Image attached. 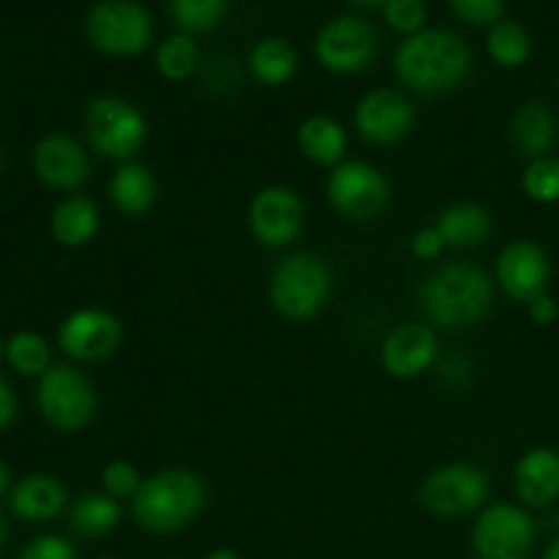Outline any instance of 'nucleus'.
<instances>
[{
    "instance_id": "obj_32",
    "label": "nucleus",
    "mask_w": 559,
    "mask_h": 559,
    "mask_svg": "<svg viewBox=\"0 0 559 559\" xmlns=\"http://www.w3.org/2000/svg\"><path fill=\"white\" fill-rule=\"evenodd\" d=\"M380 11L385 14L388 25L407 33V36L426 31L424 25L426 16H429V9L420 0H388V3H380Z\"/></svg>"
},
{
    "instance_id": "obj_34",
    "label": "nucleus",
    "mask_w": 559,
    "mask_h": 559,
    "mask_svg": "<svg viewBox=\"0 0 559 559\" xmlns=\"http://www.w3.org/2000/svg\"><path fill=\"white\" fill-rule=\"evenodd\" d=\"M451 11L467 25H497L506 20V3L500 0H453Z\"/></svg>"
},
{
    "instance_id": "obj_28",
    "label": "nucleus",
    "mask_w": 559,
    "mask_h": 559,
    "mask_svg": "<svg viewBox=\"0 0 559 559\" xmlns=\"http://www.w3.org/2000/svg\"><path fill=\"white\" fill-rule=\"evenodd\" d=\"M200 66V47L189 33H175V36L164 38L156 49V69L164 80H189Z\"/></svg>"
},
{
    "instance_id": "obj_30",
    "label": "nucleus",
    "mask_w": 559,
    "mask_h": 559,
    "mask_svg": "<svg viewBox=\"0 0 559 559\" xmlns=\"http://www.w3.org/2000/svg\"><path fill=\"white\" fill-rule=\"evenodd\" d=\"M9 364L20 374H44L49 369V344L31 331H20L5 344Z\"/></svg>"
},
{
    "instance_id": "obj_5",
    "label": "nucleus",
    "mask_w": 559,
    "mask_h": 559,
    "mask_svg": "<svg viewBox=\"0 0 559 559\" xmlns=\"http://www.w3.org/2000/svg\"><path fill=\"white\" fill-rule=\"evenodd\" d=\"M85 134L102 156L115 162H131L145 145V115L120 96H98L87 104Z\"/></svg>"
},
{
    "instance_id": "obj_35",
    "label": "nucleus",
    "mask_w": 559,
    "mask_h": 559,
    "mask_svg": "<svg viewBox=\"0 0 559 559\" xmlns=\"http://www.w3.org/2000/svg\"><path fill=\"white\" fill-rule=\"evenodd\" d=\"M20 559H76V551L60 535H41L22 549Z\"/></svg>"
},
{
    "instance_id": "obj_12",
    "label": "nucleus",
    "mask_w": 559,
    "mask_h": 559,
    "mask_svg": "<svg viewBox=\"0 0 559 559\" xmlns=\"http://www.w3.org/2000/svg\"><path fill=\"white\" fill-rule=\"evenodd\" d=\"M249 227L267 249L289 246L304 229V202L287 186H267L251 200Z\"/></svg>"
},
{
    "instance_id": "obj_21",
    "label": "nucleus",
    "mask_w": 559,
    "mask_h": 559,
    "mask_svg": "<svg viewBox=\"0 0 559 559\" xmlns=\"http://www.w3.org/2000/svg\"><path fill=\"white\" fill-rule=\"evenodd\" d=\"M298 147L309 162L338 167L347 153V131L328 115H311L298 129Z\"/></svg>"
},
{
    "instance_id": "obj_26",
    "label": "nucleus",
    "mask_w": 559,
    "mask_h": 559,
    "mask_svg": "<svg viewBox=\"0 0 559 559\" xmlns=\"http://www.w3.org/2000/svg\"><path fill=\"white\" fill-rule=\"evenodd\" d=\"M120 502L109 495H85L71 506V530L82 538H102L120 524Z\"/></svg>"
},
{
    "instance_id": "obj_41",
    "label": "nucleus",
    "mask_w": 559,
    "mask_h": 559,
    "mask_svg": "<svg viewBox=\"0 0 559 559\" xmlns=\"http://www.w3.org/2000/svg\"><path fill=\"white\" fill-rule=\"evenodd\" d=\"M205 559H240V555L233 549H216V551H211Z\"/></svg>"
},
{
    "instance_id": "obj_10",
    "label": "nucleus",
    "mask_w": 559,
    "mask_h": 559,
    "mask_svg": "<svg viewBox=\"0 0 559 559\" xmlns=\"http://www.w3.org/2000/svg\"><path fill=\"white\" fill-rule=\"evenodd\" d=\"M486 497H489V475L467 462L435 469L420 486L424 508L442 519L467 516V513L484 508Z\"/></svg>"
},
{
    "instance_id": "obj_45",
    "label": "nucleus",
    "mask_w": 559,
    "mask_h": 559,
    "mask_svg": "<svg viewBox=\"0 0 559 559\" xmlns=\"http://www.w3.org/2000/svg\"><path fill=\"white\" fill-rule=\"evenodd\" d=\"M0 167H3V153H0Z\"/></svg>"
},
{
    "instance_id": "obj_13",
    "label": "nucleus",
    "mask_w": 559,
    "mask_h": 559,
    "mask_svg": "<svg viewBox=\"0 0 559 559\" xmlns=\"http://www.w3.org/2000/svg\"><path fill=\"white\" fill-rule=\"evenodd\" d=\"M551 276L549 254L535 240H513L497 257V284L513 300L530 304L546 293Z\"/></svg>"
},
{
    "instance_id": "obj_22",
    "label": "nucleus",
    "mask_w": 559,
    "mask_h": 559,
    "mask_svg": "<svg viewBox=\"0 0 559 559\" xmlns=\"http://www.w3.org/2000/svg\"><path fill=\"white\" fill-rule=\"evenodd\" d=\"M109 197L120 213L142 216L156 202V178L145 164L126 162L115 169L112 180H109Z\"/></svg>"
},
{
    "instance_id": "obj_37",
    "label": "nucleus",
    "mask_w": 559,
    "mask_h": 559,
    "mask_svg": "<svg viewBox=\"0 0 559 559\" xmlns=\"http://www.w3.org/2000/svg\"><path fill=\"white\" fill-rule=\"evenodd\" d=\"M530 309V317H533V322H538V325H555L559 320V304L555 298H551L549 293L538 295V298H533L527 304Z\"/></svg>"
},
{
    "instance_id": "obj_7",
    "label": "nucleus",
    "mask_w": 559,
    "mask_h": 559,
    "mask_svg": "<svg viewBox=\"0 0 559 559\" xmlns=\"http://www.w3.org/2000/svg\"><path fill=\"white\" fill-rule=\"evenodd\" d=\"M380 49L377 27L360 14H338L320 27L314 55L333 74H355L374 60Z\"/></svg>"
},
{
    "instance_id": "obj_39",
    "label": "nucleus",
    "mask_w": 559,
    "mask_h": 559,
    "mask_svg": "<svg viewBox=\"0 0 559 559\" xmlns=\"http://www.w3.org/2000/svg\"><path fill=\"white\" fill-rule=\"evenodd\" d=\"M469 371H473V366H469L464 358H451L442 364V377L456 382V385H462L464 380H469Z\"/></svg>"
},
{
    "instance_id": "obj_24",
    "label": "nucleus",
    "mask_w": 559,
    "mask_h": 559,
    "mask_svg": "<svg viewBox=\"0 0 559 559\" xmlns=\"http://www.w3.org/2000/svg\"><path fill=\"white\" fill-rule=\"evenodd\" d=\"M98 229V207L87 197H69L52 213V235L63 246H85Z\"/></svg>"
},
{
    "instance_id": "obj_38",
    "label": "nucleus",
    "mask_w": 559,
    "mask_h": 559,
    "mask_svg": "<svg viewBox=\"0 0 559 559\" xmlns=\"http://www.w3.org/2000/svg\"><path fill=\"white\" fill-rule=\"evenodd\" d=\"M14 415H16V396H14V391H11V388H9V382L0 380V429L11 426Z\"/></svg>"
},
{
    "instance_id": "obj_23",
    "label": "nucleus",
    "mask_w": 559,
    "mask_h": 559,
    "mask_svg": "<svg viewBox=\"0 0 559 559\" xmlns=\"http://www.w3.org/2000/svg\"><path fill=\"white\" fill-rule=\"evenodd\" d=\"M437 229L445 238V246L473 249V246L486 243V238L491 235V213L475 202H459L440 213Z\"/></svg>"
},
{
    "instance_id": "obj_4",
    "label": "nucleus",
    "mask_w": 559,
    "mask_h": 559,
    "mask_svg": "<svg viewBox=\"0 0 559 559\" xmlns=\"http://www.w3.org/2000/svg\"><path fill=\"white\" fill-rule=\"evenodd\" d=\"M333 276L325 260L309 251L284 257L271 273L267 293L276 311L289 320H311L331 298Z\"/></svg>"
},
{
    "instance_id": "obj_16",
    "label": "nucleus",
    "mask_w": 559,
    "mask_h": 559,
    "mask_svg": "<svg viewBox=\"0 0 559 559\" xmlns=\"http://www.w3.org/2000/svg\"><path fill=\"white\" fill-rule=\"evenodd\" d=\"M437 349H440V342L429 325L404 322V325L393 328L382 342V369L396 380H413L431 369V364L437 360Z\"/></svg>"
},
{
    "instance_id": "obj_11",
    "label": "nucleus",
    "mask_w": 559,
    "mask_h": 559,
    "mask_svg": "<svg viewBox=\"0 0 559 559\" xmlns=\"http://www.w3.org/2000/svg\"><path fill=\"white\" fill-rule=\"evenodd\" d=\"M328 200L355 222L380 216L391 202V183L377 167L366 162H342L328 178Z\"/></svg>"
},
{
    "instance_id": "obj_29",
    "label": "nucleus",
    "mask_w": 559,
    "mask_h": 559,
    "mask_svg": "<svg viewBox=\"0 0 559 559\" xmlns=\"http://www.w3.org/2000/svg\"><path fill=\"white\" fill-rule=\"evenodd\" d=\"M167 11L186 33H205L222 25L229 5L224 0H173Z\"/></svg>"
},
{
    "instance_id": "obj_18",
    "label": "nucleus",
    "mask_w": 559,
    "mask_h": 559,
    "mask_svg": "<svg viewBox=\"0 0 559 559\" xmlns=\"http://www.w3.org/2000/svg\"><path fill=\"white\" fill-rule=\"evenodd\" d=\"M513 489L527 508H549L559 500V453L533 448L524 453L513 473Z\"/></svg>"
},
{
    "instance_id": "obj_33",
    "label": "nucleus",
    "mask_w": 559,
    "mask_h": 559,
    "mask_svg": "<svg viewBox=\"0 0 559 559\" xmlns=\"http://www.w3.org/2000/svg\"><path fill=\"white\" fill-rule=\"evenodd\" d=\"M102 486L104 495L115 497V500H126V497L134 500V495L142 486V478L140 473H136L134 464L123 462V459H115V462H109L107 467L102 469Z\"/></svg>"
},
{
    "instance_id": "obj_27",
    "label": "nucleus",
    "mask_w": 559,
    "mask_h": 559,
    "mask_svg": "<svg viewBox=\"0 0 559 559\" xmlns=\"http://www.w3.org/2000/svg\"><path fill=\"white\" fill-rule=\"evenodd\" d=\"M486 49L489 58L502 69H519L533 55V36L527 27L516 20H500L497 25L489 27L486 36Z\"/></svg>"
},
{
    "instance_id": "obj_8",
    "label": "nucleus",
    "mask_w": 559,
    "mask_h": 559,
    "mask_svg": "<svg viewBox=\"0 0 559 559\" xmlns=\"http://www.w3.org/2000/svg\"><path fill=\"white\" fill-rule=\"evenodd\" d=\"M533 544V516L513 502H495L475 519L473 549L480 559H527Z\"/></svg>"
},
{
    "instance_id": "obj_20",
    "label": "nucleus",
    "mask_w": 559,
    "mask_h": 559,
    "mask_svg": "<svg viewBox=\"0 0 559 559\" xmlns=\"http://www.w3.org/2000/svg\"><path fill=\"white\" fill-rule=\"evenodd\" d=\"M511 140L524 156L544 158L557 142V118L544 102H527L513 112Z\"/></svg>"
},
{
    "instance_id": "obj_14",
    "label": "nucleus",
    "mask_w": 559,
    "mask_h": 559,
    "mask_svg": "<svg viewBox=\"0 0 559 559\" xmlns=\"http://www.w3.org/2000/svg\"><path fill=\"white\" fill-rule=\"evenodd\" d=\"M123 342L118 317L102 309H80L60 322L58 344L76 360H104Z\"/></svg>"
},
{
    "instance_id": "obj_17",
    "label": "nucleus",
    "mask_w": 559,
    "mask_h": 559,
    "mask_svg": "<svg viewBox=\"0 0 559 559\" xmlns=\"http://www.w3.org/2000/svg\"><path fill=\"white\" fill-rule=\"evenodd\" d=\"M33 167L36 175L47 186L60 191L76 189L87 180L91 175V162H87V153L74 136L66 134H49L33 151Z\"/></svg>"
},
{
    "instance_id": "obj_31",
    "label": "nucleus",
    "mask_w": 559,
    "mask_h": 559,
    "mask_svg": "<svg viewBox=\"0 0 559 559\" xmlns=\"http://www.w3.org/2000/svg\"><path fill=\"white\" fill-rule=\"evenodd\" d=\"M522 186L524 194L533 202H544V205L559 202V158L544 156L530 162L522 175Z\"/></svg>"
},
{
    "instance_id": "obj_19",
    "label": "nucleus",
    "mask_w": 559,
    "mask_h": 559,
    "mask_svg": "<svg viewBox=\"0 0 559 559\" xmlns=\"http://www.w3.org/2000/svg\"><path fill=\"white\" fill-rule=\"evenodd\" d=\"M69 502L66 486L52 475H27L11 489L9 506L25 522H49Z\"/></svg>"
},
{
    "instance_id": "obj_40",
    "label": "nucleus",
    "mask_w": 559,
    "mask_h": 559,
    "mask_svg": "<svg viewBox=\"0 0 559 559\" xmlns=\"http://www.w3.org/2000/svg\"><path fill=\"white\" fill-rule=\"evenodd\" d=\"M9 486H11V469H9V464L0 459V500L9 495Z\"/></svg>"
},
{
    "instance_id": "obj_46",
    "label": "nucleus",
    "mask_w": 559,
    "mask_h": 559,
    "mask_svg": "<svg viewBox=\"0 0 559 559\" xmlns=\"http://www.w3.org/2000/svg\"><path fill=\"white\" fill-rule=\"evenodd\" d=\"M102 559H112V557H102Z\"/></svg>"
},
{
    "instance_id": "obj_1",
    "label": "nucleus",
    "mask_w": 559,
    "mask_h": 559,
    "mask_svg": "<svg viewBox=\"0 0 559 559\" xmlns=\"http://www.w3.org/2000/svg\"><path fill=\"white\" fill-rule=\"evenodd\" d=\"M396 74L418 93H448L462 85L473 66V52L462 36L451 31H420L396 49Z\"/></svg>"
},
{
    "instance_id": "obj_43",
    "label": "nucleus",
    "mask_w": 559,
    "mask_h": 559,
    "mask_svg": "<svg viewBox=\"0 0 559 559\" xmlns=\"http://www.w3.org/2000/svg\"><path fill=\"white\" fill-rule=\"evenodd\" d=\"M3 544H5V522L3 516H0V549H3Z\"/></svg>"
},
{
    "instance_id": "obj_36",
    "label": "nucleus",
    "mask_w": 559,
    "mask_h": 559,
    "mask_svg": "<svg viewBox=\"0 0 559 559\" xmlns=\"http://www.w3.org/2000/svg\"><path fill=\"white\" fill-rule=\"evenodd\" d=\"M442 249H445V238H442L437 227H424L415 233L413 238L415 257H420V260H435V257H440Z\"/></svg>"
},
{
    "instance_id": "obj_3",
    "label": "nucleus",
    "mask_w": 559,
    "mask_h": 559,
    "mask_svg": "<svg viewBox=\"0 0 559 559\" xmlns=\"http://www.w3.org/2000/svg\"><path fill=\"white\" fill-rule=\"evenodd\" d=\"M207 502L205 480L191 469H162L142 480L131 513L145 533L173 535L189 527Z\"/></svg>"
},
{
    "instance_id": "obj_42",
    "label": "nucleus",
    "mask_w": 559,
    "mask_h": 559,
    "mask_svg": "<svg viewBox=\"0 0 559 559\" xmlns=\"http://www.w3.org/2000/svg\"><path fill=\"white\" fill-rule=\"evenodd\" d=\"M544 559H559V538L551 540V544H549V549H546Z\"/></svg>"
},
{
    "instance_id": "obj_9",
    "label": "nucleus",
    "mask_w": 559,
    "mask_h": 559,
    "mask_svg": "<svg viewBox=\"0 0 559 559\" xmlns=\"http://www.w3.org/2000/svg\"><path fill=\"white\" fill-rule=\"evenodd\" d=\"M85 27L91 41L102 52L118 55V58L145 52L153 36L151 14L131 0H107V3L93 5Z\"/></svg>"
},
{
    "instance_id": "obj_15",
    "label": "nucleus",
    "mask_w": 559,
    "mask_h": 559,
    "mask_svg": "<svg viewBox=\"0 0 559 559\" xmlns=\"http://www.w3.org/2000/svg\"><path fill=\"white\" fill-rule=\"evenodd\" d=\"M415 123V109L404 93L380 87L366 93L355 107V126L360 136L374 145H393L404 140Z\"/></svg>"
},
{
    "instance_id": "obj_2",
    "label": "nucleus",
    "mask_w": 559,
    "mask_h": 559,
    "mask_svg": "<svg viewBox=\"0 0 559 559\" xmlns=\"http://www.w3.org/2000/svg\"><path fill=\"white\" fill-rule=\"evenodd\" d=\"M495 300L489 273L469 262H448L424 278L420 306L442 328H467L484 320Z\"/></svg>"
},
{
    "instance_id": "obj_25",
    "label": "nucleus",
    "mask_w": 559,
    "mask_h": 559,
    "mask_svg": "<svg viewBox=\"0 0 559 559\" xmlns=\"http://www.w3.org/2000/svg\"><path fill=\"white\" fill-rule=\"evenodd\" d=\"M251 74L262 82V85H284L293 80L295 69H298V55H295L293 44L284 38H262L254 44L249 55Z\"/></svg>"
},
{
    "instance_id": "obj_6",
    "label": "nucleus",
    "mask_w": 559,
    "mask_h": 559,
    "mask_svg": "<svg viewBox=\"0 0 559 559\" xmlns=\"http://www.w3.org/2000/svg\"><path fill=\"white\" fill-rule=\"evenodd\" d=\"M38 409L60 431H76L96 415V388L74 366H49L38 380Z\"/></svg>"
},
{
    "instance_id": "obj_44",
    "label": "nucleus",
    "mask_w": 559,
    "mask_h": 559,
    "mask_svg": "<svg viewBox=\"0 0 559 559\" xmlns=\"http://www.w3.org/2000/svg\"><path fill=\"white\" fill-rule=\"evenodd\" d=\"M5 353V344H3V338H0V355Z\"/></svg>"
}]
</instances>
